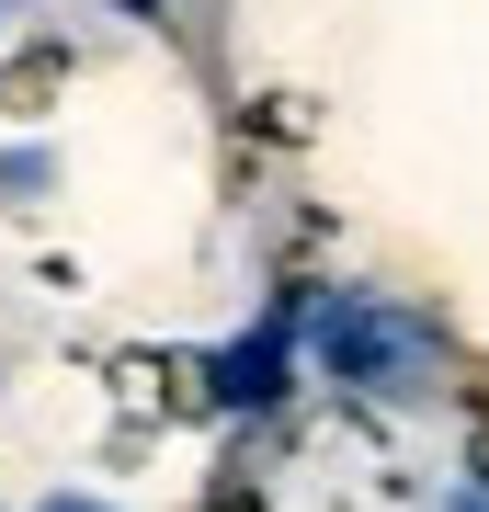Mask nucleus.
Masks as SVG:
<instances>
[{"instance_id": "nucleus-1", "label": "nucleus", "mask_w": 489, "mask_h": 512, "mask_svg": "<svg viewBox=\"0 0 489 512\" xmlns=\"http://www.w3.org/2000/svg\"><path fill=\"white\" fill-rule=\"evenodd\" d=\"M319 353H330L342 376H410L421 353H433V330H410V319H387V308H330Z\"/></svg>"}, {"instance_id": "nucleus-2", "label": "nucleus", "mask_w": 489, "mask_h": 512, "mask_svg": "<svg viewBox=\"0 0 489 512\" xmlns=\"http://www.w3.org/2000/svg\"><path fill=\"white\" fill-rule=\"evenodd\" d=\"M273 376H285V319H262L251 342L217 365V387H228V399H273Z\"/></svg>"}, {"instance_id": "nucleus-3", "label": "nucleus", "mask_w": 489, "mask_h": 512, "mask_svg": "<svg viewBox=\"0 0 489 512\" xmlns=\"http://www.w3.org/2000/svg\"><path fill=\"white\" fill-rule=\"evenodd\" d=\"M57 512H103V501H57Z\"/></svg>"}, {"instance_id": "nucleus-4", "label": "nucleus", "mask_w": 489, "mask_h": 512, "mask_svg": "<svg viewBox=\"0 0 489 512\" xmlns=\"http://www.w3.org/2000/svg\"><path fill=\"white\" fill-rule=\"evenodd\" d=\"M126 12H148V0H126Z\"/></svg>"}]
</instances>
